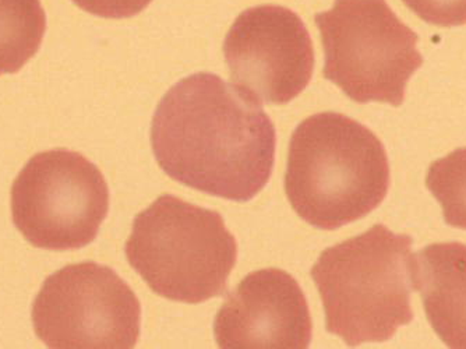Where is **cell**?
<instances>
[{
  "mask_svg": "<svg viewBox=\"0 0 466 349\" xmlns=\"http://www.w3.org/2000/svg\"><path fill=\"white\" fill-rule=\"evenodd\" d=\"M84 12L102 18H130L148 7L153 0H72Z\"/></svg>",
  "mask_w": 466,
  "mask_h": 349,
  "instance_id": "5bb4252c",
  "label": "cell"
},
{
  "mask_svg": "<svg viewBox=\"0 0 466 349\" xmlns=\"http://www.w3.org/2000/svg\"><path fill=\"white\" fill-rule=\"evenodd\" d=\"M410 277L440 340L449 348L466 349V245L426 246L413 256Z\"/></svg>",
  "mask_w": 466,
  "mask_h": 349,
  "instance_id": "30bf717a",
  "label": "cell"
},
{
  "mask_svg": "<svg viewBox=\"0 0 466 349\" xmlns=\"http://www.w3.org/2000/svg\"><path fill=\"white\" fill-rule=\"evenodd\" d=\"M125 251L153 293L190 304L224 295L238 260L222 215L172 194L135 218Z\"/></svg>",
  "mask_w": 466,
  "mask_h": 349,
  "instance_id": "277c9868",
  "label": "cell"
},
{
  "mask_svg": "<svg viewBox=\"0 0 466 349\" xmlns=\"http://www.w3.org/2000/svg\"><path fill=\"white\" fill-rule=\"evenodd\" d=\"M412 238L376 224L327 248L311 269L329 334L348 346L391 340L413 320Z\"/></svg>",
  "mask_w": 466,
  "mask_h": 349,
  "instance_id": "3957f363",
  "label": "cell"
},
{
  "mask_svg": "<svg viewBox=\"0 0 466 349\" xmlns=\"http://www.w3.org/2000/svg\"><path fill=\"white\" fill-rule=\"evenodd\" d=\"M108 211L109 188L101 170L69 149L39 152L13 183V222L35 248L90 245Z\"/></svg>",
  "mask_w": 466,
  "mask_h": 349,
  "instance_id": "8992f818",
  "label": "cell"
},
{
  "mask_svg": "<svg viewBox=\"0 0 466 349\" xmlns=\"http://www.w3.org/2000/svg\"><path fill=\"white\" fill-rule=\"evenodd\" d=\"M314 21L326 54L324 78L358 104H404L408 81L423 56L418 34L387 0H335Z\"/></svg>",
  "mask_w": 466,
  "mask_h": 349,
  "instance_id": "5b68a950",
  "label": "cell"
},
{
  "mask_svg": "<svg viewBox=\"0 0 466 349\" xmlns=\"http://www.w3.org/2000/svg\"><path fill=\"white\" fill-rule=\"evenodd\" d=\"M33 324L49 348L130 349L140 337L141 304L111 267L84 262L46 278Z\"/></svg>",
  "mask_w": 466,
  "mask_h": 349,
  "instance_id": "52a82bcc",
  "label": "cell"
},
{
  "mask_svg": "<svg viewBox=\"0 0 466 349\" xmlns=\"http://www.w3.org/2000/svg\"><path fill=\"white\" fill-rule=\"evenodd\" d=\"M426 186L441 206L444 221L466 230V147L434 161Z\"/></svg>",
  "mask_w": 466,
  "mask_h": 349,
  "instance_id": "7c38bea8",
  "label": "cell"
},
{
  "mask_svg": "<svg viewBox=\"0 0 466 349\" xmlns=\"http://www.w3.org/2000/svg\"><path fill=\"white\" fill-rule=\"evenodd\" d=\"M390 188L386 147L362 123L337 112L303 120L293 132L285 193L319 230H338L383 203Z\"/></svg>",
  "mask_w": 466,
  "mask_h": 349,
  "instance_id": "7a4b0ae2",
  "label": "cell"
},
{
  "mask_svg": "<svg viewBox=\"0 0 466 349\" xmlns=\"http://www.w3.org/2000/svg\"><path fill=\"white\" fill-rule=\"evenodd\" d=\"M277 132L260 102L213 73L167 91L151 123V147L167 177L203 193L245 203L268 183Z\"/></svg>",
  "mask_w": 466,
  "mask_h": 349,
  "instance_id": "6da1fadb",
  "label": "cell"
},
{
  "mask_svg": "<svg viewBox=\"0 0 466 349\" xmlns=\"http://www.w3.org/2000/svg\"><path fill=\"white\" fill-rule=\"evenodd\" d=\"M313 335L308 301L284 270L263 269L243 278L214 320V337L227 349H305Z\"/></svg>",
  "mask_w": 466,
  "mask_h": 349,
  "instance_id": "9c48e42d",
  "label": "cell"
},
{
  "mask_svg": "<svg viewBox=\"0 0 466 349\" xmlns=\"http://www.w3.org/2000/svg\"><path fill=\"white\" fill-rule=\"evenodd\" d=\"M408 9L429 25L458 27L466 25V0H402Z\"/></svg>",
  "mask_w": 466,
  "mask_h": 349,
  "instance_id": "4fadbf2b",
  "label": "cell"
},
{
  "mask_svg": "<svg viewBox=\"0 0 466 349\" xmlns=\"http://www.w3.org/2000/svg\"><path fill=\"white\" fill-rule=\"evenodd\" d=\"M230 83L258 102L287 105L313 77V41L302 18L277 5L238 15L224 42Z\"/></svg>",
  "mask_w": 466,
  "mask_h": 349,
  "instance_id": "ba28073f",
  "label": "cell"
},
{
  "mask_svg": "<svg viewBox=\"0 0 466 349\" xmlns=\"http://www.w3.org/2000/svg\"><path fill=\"white\" fill-rule=\"evenodd\" d=\"M46 31L41 0H0V76L25 67L41 48Z\"/></svg>",
  "mask_w": 466,
  "mask_h": 349,
  "instance_id": "8fae6325",
  "label": "cell"
}]
</instances>
